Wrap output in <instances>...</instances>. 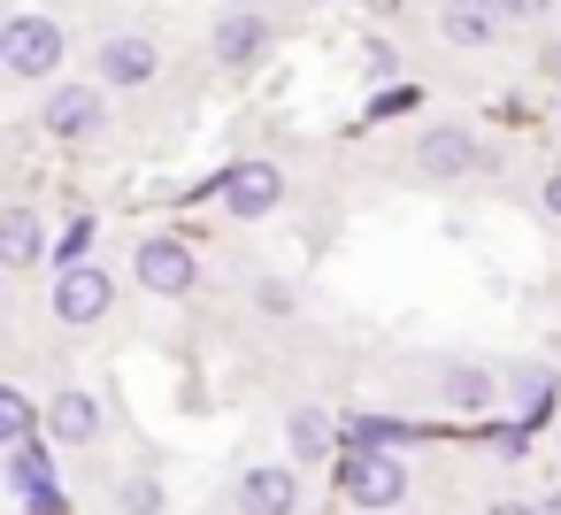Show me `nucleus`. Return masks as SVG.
<instances>
[{
	"label": "nucleus",
	"mask_w": 561,
	"mask_h": 515,
	"mask_svg": "<svg viewBox=\"0 0 561 515\" xmlns=\"http://www.w3.org/2000/svg\"><path fill=\"white\" fill-rule=\"evenodd\" d=\"M0 270H9V277L47 270V224H39L32 201H9V208H0Z\"/></svg>",
	"instance_id": "nucleus-14"
},
{
	"label": "nucleus",
	"mask_w": 561,
	"mask_h": 515,
	"mask_svg": "<svg viewBox=\"0 0 561 515\" xmlns=\"http://www.w3.org/2000/svg\"><path fill=\"white\" fill-rule=\"evenodd\" d=\"M431 400L446 415H492L507 400V369H492V362H438L431 369Z\"/></svg>",
	"instance_id": "nucleus-10"
},
{
	"label": "nucleus",
	"mask_w": 561,
	"mask_h": 515,
	"mask_svg": "<svg viewBox=\"0 0 561 515\" xmlns=\"http://www.w3.org/2000/svg\"><path fill=\"white\" fill-rule=\"evenodd\" d=\"M24 515H70V492H47V500H32Z\"/></svg>",
	"instance_id": "nucleus-25"
},
{
	"label": "nucleus",
	"mask_w": 561,
	"mask_h": 515,
	"mask_svg": "<svg viewBox=\"0 0 561 515\" xmlns=\"http://www.w3.org/2000/svg\"><path fill=\"white\" fill-rule=\"evenodd\" d=\"M484 162H492V147L469 124H423L415 147H408V178L415 185H469Z\"/></svg>",
	"instance_id": "nucleus-2"
},
{
	"label": "nucleus",
	"mask_w": 561,
	"mask_h": 515,
	"mask_svg": "<svg viewBox=\"0 0 561 515\" xmlns=\"http://www.w3.org/2000/svg\"><path fill=\"white\" fill-rule=\"evenodd\" d=\"M339 492H346V507H362V515H392V507L408 500V461H400L392 446L339 454Z\"/></svg>",
	"instance_id": "nucleus-7"
},
{
	"label": "nucleus",
	"mask_w": 561,
	"mask_h": 515,
	"mask_svg": "<svg viewBox=\"0 0 561 515\" xmlns=\"http://www.w3.org/2000/svg\"><path fill=\"white\" fill-rule=\"evenodd\" d=\"M131 285H139L147 300H193V293H201V254H193V239L147 231V239L131 247Z\"/></svg>",
	"instance_id": "nucleus-5"
},
{
	"label": "nucleus",
	"mask_w": 561,
	"mask_h": 515,
	"mask_svg": "<svg viewBox=\"0 0 561 515\" xmlns=\"http://www.w3.org/2000/svg\"><path fill=\"white\" fill-rule=\"evenodd\" d=\"M415 101H423L415 85H392V93H369V124H392V116H408Z\"/></svg>",
	"instance_id": "nucleus-21"
},
{
	"label": "nucleus",
	"mask_w": 561,
	"mask_h": 515,
	"mask_svg": "<svg viewBox=\"0 0 561 515\" xmlns=\"http://www.w3.org/2000/svg\"><path fill=\"white\" fill-rule=\"evenodd\" d=\"M93 78H101L108 93H147V85L162 78V39H154V32H108V39L93 47Z\"/></svg>",
	"instance_id": "nucleus-9"
},
{
	"label": "nucleus",
	"mask_w": 561,
	"mask_h": 515,
	"mask_svg": "<svg viewBox=\"0 0 561 515\" xmlns=\"http://www.w3.org/2000/svg\"><path fill=\"white\" fill-rule=\"evenodd\" d=\"M431 32L454 47V55H492L507 39V16H500V0H438L431 9Z\"/></svg>",
	"instance_id": "nucleus-11"
},
{
	"label": "nucleus",
	"mask_w": 561,
	"mask_h": 515,
	"mask_svg": "<svg viewBox=\"0 0 561 515\" xmlns=\"http://www.w3.org/2000/svg\"><path fill=\"white\" fill-rule=\"evenodd\" d=\"M392 9H400V0H369V16H392Z\"/></svg>",
	"instance_id": "nucleus-27"
},
{
	"label": "nucleus",
	"mask_w": 561,
	"mask_h": 515,
	"mask_svg": "<svg viewBox=\"0 0 561 515\" xmlns=\"http://www.w3.org/2000/svg\"><path fill=\"white\" fill-rule=\"evenodd\" d=\"M484 515H546V507H538V500H492Z\"/></svg>",
	"instance_id": "nucleus-26"
},
{
	"label": "nucleus",
	"mask_w": 561,
	"mask_h": 515,
	"mask_svg": "<svg viewBox=\"0 0 561 515\" xmlns=\"http://www.w3.org/2000/svg\"><path fill=\"white\" fill-rule=\"evenodd\" d=\"M216 201H224V216H231V224H262V216H277V208H285V170H277L270 154H239V162L224 170Z\"/></svg>",
	"instance_id": "nucleus-8"
},
{
	"label": "nucleus",
	"mask_w": 561,
	"mask_h": 515,
	"mask_svg": "<svg viewBox=\"0 0 561 515\" xmlns=\"http://www.w3.org/2000/svg\"><path fill=\"white\" fill-rule=\"evenodd\" d=\"M47 308H55L62 331H93V323H108V308H116V270H108V262H70V270H55Z\"/></svg>",
	"instance_id": "nucleus-6"
},
{
	"label": "nucleus",
	"mask_w": 561,
	"mask_h": 515,
	"mask_svg": "<svg viewBox=\"0 0 561 515\" xmlns=\"http://www.w3.org/2000/svg\"><path fill=\"white\" fill-rule=\"evenodd\" d=\"M362 78H369L377 93L400 85V55H392V39H362Z\"/></svg>",
	"instance_id": "nucleus-20"
},
{
	"label": "nucleus",
	"mask_w": 561,
	"mask_h": 515,
	"mask_svg": "<svg viewBox=\"0 0 561 515\" xmlns=\"http://www.w3.org/2000/svg\"><path fill=\"white\" fill-rule=\"evenodd\" d=\"M62 62H70V24L62 16L16 9L0 24V78L9 85H47V78H62Z\"/></svg>",
	"instance_id": "nucleus-1"
},
{
	"label": "nucleus",
	"mask_w": 561,
	"mask_h": 515,
	"mask_svg": "<svg viewBox=\"0 0 561 515\" xmlns=\"http://www.w3.org/2000/svg\"><path fill=\"white\" fill-rule=\"evenodd\" d=\"M538 216H546V224L561 231V162H553V170L538 178Z\"/></svg>",
	"instance_id": "nucleus-23"
},
{
	"label": "nucleus",
	"mask_w": 561,
	"mask_h": 515,
	"mask_svg": "<svg viewBox=\"0 0 561 515\" xmlns=\"http://www.w3.org/2000/svg\"><path fill=\"white\" fill-rule=\"evenodd\" d=\"M55 454H62L55 438H32V446H16V454H9V492H16L24 507H32V500H47V492H62V484H55V477H62V461H55Z\"/></svg>",
	"instance_id": "nucleus-16"
},
{
	"label": "nucleus",
	"mask_w": 561,
	"mask_h": 515,
	"mask_svg": "<svg viewBox=\"0 0 561 515\" xmlns=\"http://www.w3.org/2000/svg\"><path fill=\"white\" fill-rule=\"evenodd\" d=\"M553 392H561V377H553L546 362H515V369H507V408H515V423H546Z\"/></svg>",
	"instance_id": "nucleus-17"
},
{
	"label": "nucleus",
	"mask_w": 561,
	"mask_h": 515,
	"mask_svg": "<svg viewBox=\"0 0 561 515\" xmlns=\"http://www.w3.org/2000/svg\"><path fill=\"white\" fill-rule=\"evenodd\" d=\"M262 308H270V316H293V293H285L277 277H270V285H262Z\"/></svg>",
	"instance_id": "nucleus-24"
},
{
	"label": "nucleus",
	"mask_w": 561,
	"mask_h": 515,
	"mask_svg": "<svg viewBox=\"0 0 561 515\" xmlns=\"http://www.w3.org/2000/svg\"><path fill=\"white\" fill-rule=\"evenodd\" d=\"M39 131L62 147H101L108 139V85L101 78H62L39 101Z\"/></svg>",
	"instance_id": "nucleus-3"
},
{
	"label": "nucleus",
	"mask_w": 561,
	"mask_h": 515,
	"mask_svg": "<svg viewBox=\"0 0 561 515\" xmlns=\"http://www.w3.org/2000/svg\"><path fill=\"white\" fill-rule=\"evenodd\" d=\"M39 423H47V408H39L24 385H0V446H9V454H16V446H32V438H39Z\"/></svg>",
	"instance_id": "nucleus-18"
},
{
	"label": "nucleus",
	"mask_w": 561,
	"mask_h": 515,
	"mask_svg": "<svg viewBox=\"0 0 561 515\" xmlns=\"http://www.w3.org/2000/svg\"><path fill=\"white\" fill-rule=\"evenodd\" d=\"M339 438H346V423L331 408H293L285 415V454L293 461H339Z\"/></svg>",
	"instance_id": "nucleus-15"
},
{
	"label": "nucleus",
	"mask_w": 561,
	"mask_h": 515,
	"mask_svg": "<svg viewBox=\"0 0 561 515\" xmlns=\"http://www.w3.org/2000/svg\"><path fill=\"white\" fill-rule=\"evenodd\" d=\"M538 507H546V515H561V492H546V500H538Z\"/></svg>",
	"instance_id": "nucleus-28"
},
{
	"label": "nucleus",
	"mask_w": 561,
	"mask_h": 515,
	"mask_svg": "<svg viewBox=\"0 0 561 515\" xmlns=\"http://www.w3.org/2000/svg\"><path fill=\"white\" fill-rule=\"evenodd\" d=\"M101 431H108V415H101V400H93L85 385H62V392L47 400V438H55L62 454H85V446H101Z\"/></svg>",
	"instance_id": "nucleus-13"
},
{
	"label": "nucleus",
	"mask_w": 561,
	"mask_h": 515,
	"mask_svg": "<svg viewBox=\"0 0 561 515\" xmlns=\"http://www.w3.org/2000/svg\"><path fill=\"white\" fill-rule=\"evenodd\" d=\"M553 9H561V0H500V16H507V24H546Z\"/></svg>",
	"instance_id": "nucleus-22"
},
{
	"label": "nucleus",
	"mask_w": 561,
	"mask_h": 515,
	"mask_svg": "<svg viewBox=\"0 0 561 515\" xmlns=\"http://www.w3.org/2000/svg\"><path fill=\"white\" fill-rule=\"evenodd\" d=\"M231 507L239 515H300V469L293 461H254L231 477Z\"/></svg>",
	"instance_id": "nucleus-12"
},
{
	"label": "nucleus",
	"mask_w": 561,
	"mask_h": 515,
	"mask_svg": "<svg viewBox=\"0 0 561 515\" xmlns=\"http://www.w3.org/2000/svg\"><path fill=\"white\" fill-rule=\"evenodd\" d=\"M116 507H124V515H170V484H162L154 469H124V477H116Z\"/></svg>",
	"instance_id": "nucleus-19"
},
{
	"label": "nucleus",
	"mask_w": 561,
	"mask_h": 515,
	"mask_svg": "<svg viewBox=\"0 0 561 515\" xmlns=\"http://www.w3.org/2000/svg\"><path fill=\"white\" fill-rule=\"evenodd\" d=\"M270 47H277V16H270V9H247V0L216 9V24H208V55H216L224 78H254V70L270 62Z\"/></svg>",
	"instance_id": "nucleus-4"
}]
</instances>
